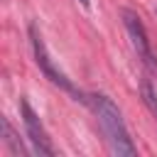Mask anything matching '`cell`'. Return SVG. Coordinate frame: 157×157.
<instances>
[{
  "label": "cell",
  "mask_w": 157,
  "mask_h": 157,
  "mask_svg": "<svg viewBox=\"0 0 157 157\" xmlns=\"http://www.w3.org/2000/svg\"><path fill=\"white\" fill-rule=\"evenodd\" d=\"M88 105L93 108L98 123H101V130L108 140V147L113 155L118 157H132L137 152L135 142L130 140V132L125 128V120L118 110V105L105 96V93H91L88 96Z\"/></svg>",
  "instance_id": "6da1fadb"
},
{
  "label": "cell",
  "mask_w": 157,
  "mask_h": 157,
  "mask_svg": "<svg viewBox=\"0 0 157 157\" xmlns=\"http://www.w3.org/2000/svg\"><path fill=\"white\" fill-rule=\"evenodd\" d=\"M78 2H81L83 7H88V5H91V0H78Z\"/></svg>",
  "instance_id": "8992f818"
},
{
  "label": "cell",
  "mask_w": 157,
  "mask_h": 157,
  "mask_svg": "<svg viewBox=\"0 0 157 157\" xmlns=\"http://www.w3.org/2000/svg\"><path fill=\"white\" fill-rule=\"evenodd\" d=\"M29 44H32V52H34V61H37V66H39V71L54 83V86H59L61 91H66V93H71L76 101H81V103H88V98L66 78V74L64 71H59L56 69V64L52 61V56H49V52H47V44H44V39H42V34H39V29H37V25H29Z\"/></svg>",
  "instance_id": "7a4b0ae2"
},
{
  "label": "cell",
  "mask_w": 157,
  "mask_h": 157,
  "mask_svg": "<svg viewBox=\"0 0 157 157\" xmlns=\"http://www.w3.org/2000/svg\"><path fill=\"white\" fill-rule=\"evenodd\" d=\"M120 15H123V25H125V32H128V37H130V44H132L137 59H140L147 69L155 71V69H157V61H155L152 44H150V39H147V29H145L140 15H135L132 10H123Z\"/></svg>",
  "instance_id": "3957f363"
},
{
  "label": "cell",
  "mask_w": 157,
  "mask_h": 157,
  "mask_svg": "<svg viewBox=\"0 0 157 157\" xmlns=\"http://www.w3.org/2000/svg\"><path fill=\"white\" fill-rule=\"evenodd\" d=\"M2 132H5V145L10 147V152L12 155H17V157H27V150L22 147V142L17 140V135H15V130H12V125L7 123V118H2Z\"/></svg>",
  "instance_id": "5b68a950"
},
{
  "label": "cell",
  "mask_w": 157,
  "mask_h": 157,
  "mask_svg": "<svg viewBox=\"0 0 157 157\" xmlns=\"http://www.w3.org/2000/svg\"><path fill=\"white\" fill-rule=\"evenodd\" d=\"M20 110H22V123H25V130H27V137H29L34 152H37V155H44V157H54L56 150H54V145H52V140H49V135H47L39 115L32 110V105H29L25 98H22V103H20Z\"/></svg>",
  "instance_id": "277c9868"
}]
</instances>
